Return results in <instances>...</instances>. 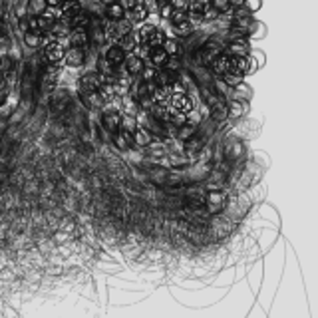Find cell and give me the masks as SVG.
Returning a JSON list of instances; mask_svg holds the SVG:
<instances>
[{
  "label": "cell",
  "instance_id": "6da1fadb",
  "mask_svg": "<svg viewBox=\"0 0 318 318\" xmlns=\"http://www.w3.org/2000/svg\"><path fill=\"white\" fill-rule=\"evenodd\" d=\"M64 58V46L62 42L58 40H52L44 46V60L50 64H60Z\"/></svg>",
  "mask_w": 318,
  "mask_h": 318
},
{
  "label": "cell",
  "instance_id": "7a4b0ae2",
  "mask_svg": "<svg viewBox=\"0 0 318 318\" xmlns=\"http://www.w3.org/2000/svg\"><path fill=\"white\" fill-rule=\"evenodd\" d=\"M92 24V16L86 12V10H78L76 14H72L68 18V26L72 30H88Z\"/></svg>",
  "mask_w": 318,
  "mask_h": 318
},
{
  "label": "cell",
  "instance_id": "3957f363",
  "mask_svg": "<svg viewBox=\"0 0 318 318\" xmlns=\"http://www.w3.org/2000/svg\"><path fill=\"white\" fill-rule=\"evenodd\" d=\"M62 60L66 62V66H70V68H80V66H84V60H86V56H84V48L70 46L68 50H64Z\"/></svg>",
  "mask_w": 318,
  "mask_h": 318
},
{
  "label": "cell",
  "instance_id": "277c9868",
  "mask_svg": "<svg viewBox=\"0 0 318 318\" xmlns=\"http://www.w3.org/2000/svg\"><path fill=\"white\" fill-rule=\"evenodd\" d=\"M169 101H171V105H173L175 110H179V112H183V114H187L189 110L195 108V105H193V99H191L185 92H171Z\"/></svg>",
  "mask_w": 318,
  "mask_h": 318
},
{
  "label": "cell",
  "instance_id": "5b68a950",
  "mask_svg": "<svg viewBox=\"0 0 318 318\" xmlns=\"http://www.w3.org/2000/svg\"><path fill=\"white\" fill-rule=\"evenodd\" d=\"M147 16H149V6H147L145 0H137V2L133 4V8L129 10V20H131V22L141 24V22L147 20Z\"/></svg>",
  "mask_w": 318,
  "mask_h": 318
},
{
  "label": "cell",
  "instance_id": "8992f818",
  "mask_svg": "<svg viewBox=\"0 0 318 318\" xmlns=\"http://www.w3.org/2000/svg\"><path fill=\"white\" fill-rule=\"evenodd\" d=\"M227 72H235V74H249L251 72V62L247 56H229V70Z\"/></svg>",
  "mask_w": 318,
  "mask_h": 318
},
{
  "label": "cell",
  "instance_id": "52a82bcc",
  "mask_svg": "<svg viewBox=\"0 0 318 318\" xmlns=\"http://www.w3.org/2000/svg\"><path fill=\"white\" fill-rule=\"evenodd\" d=\"M126 50L122 48V46H112V48H108V52H105V60L110 64H114L116 68L118 66H124V60H126Z\"/></svg>",
  "mask_w": 318,
  "mask_h": 318
},
{
  "label": "cell",
  "instance_id": "ba28073f",
  "mask_svg": "<svg viewBox=\"0 0 318 318\" xmlns=\"http://www.w3.org/2000/svg\"><path fill=\"white\" fill-rule=\"evenodd\" d=\"M105 18L108 20H122V18H126V8L120 4V0H116V2H112V4H105Z\"/></svg>",
  "mask_w": 318,
  "mask_h": 318
},
{
  "label": "cell",
  "instance_id": "9c48e42d",
  "mask_svg": "<svg viewBox=\"0 0 318 318\" xmlns=\"http://www.w3.org/2000/svg\"><path fill=\"white\" fill-rule=\"evenodd\" d=\"M124 66H126V72L129 76H137L141 72V68H143V58L135 56V54H129L124 60Z\"/></svg>",
  "mask_w": 318,
  "mask_h": 318
},
{
  "label": "cell",
  "instance_id": "30bf717a",
  "mask_svg": "<svg viewBox=\"0 0 318 318\" xmlns=\"http://www.w3.org/2000/svg\"><path fill=\"white\" fill-rule=\"evenodd\" d=\"M80 86H82L84 92H97V88L101 86V80H99L97 72H94V74H86V76L80 80Z\"/></svg>",
  "mask_w": 318,
  "mask_h": 318
},
{
  "label": "cell",
  "instance_id": "8fae6325",
  "mask_svg": "<svg viewBox=\"0 0 318 318\" xmlns=\"http://www.w3.org/2000/svg\"><path fill=\"white\" fill-rule=\"evenodd\" d=\"M101 122H103V127L110 129V131H118L120 129V122H122V116L118 112H103L101 116Z\"/></svg>",
  "mask_w": 318,
  "mask_h": 318
},
{
  "label": "cell",
  "instance_id": "7c38bea8",
  "mask_svg": "<svg viewBox=\"0 0 318 318\" xmlns=\"http://www.w3.org/2000/svg\"><path fill=\"white\" fill-rule=\"evenodd\" d=\"M177 80V74L173 72V70H169V68H157V74H155V84L157 86H171L173 82Z\"/></svg>",
  "mask_w": 318,
  "mask_h": 318
},
{
  "label": "cell",
  "instance_id": "4fadbf2b",
  "mask_svg": "<svg viewBox=\"0 0 318 318\" xmlns=\"http://www.w3.org/2000/svg\"><path fill=\"white\" fill-rule=\"evenodd\" d=\"M167 52L161 48V46H153L151 50H149V62L151 66H155V68H163L165 62H167Z\"/></svg>",
  "mask_w": 318,
  "mask_h": 318
},
{
  "label": "cell",
  "instance_id": "5bb4252c",
  "mask_svg": "<svg viewBox=\"0 0 318 318\" xmlns=\"http://www.w3.org/2000/svg\"><path fill=\"white\" fill-rule=\"evenodd\" d=\"M229 70V56L227 54H219L211 60V72L217 74V76H223L225 72Z\"/></svg>",
  "mask_w": 318,
  "mask_h": 318
},
{
  "label": "cell",
  "instance_id": "9a60e30c",
  "mask_svg": "<svg viewBox=\"0 0 318 318\" xmlns=\"http://www.w3.org/2000/svg\"><path fill=\"white\" fill-rule=\"evenodd\" d=\"M44 42V36L40 30H26L24 32V44L28 48H40Z\"/></svg>",
  "mask_w": 318,
  "mask_h": 318
},
{
  "label": "cell",
  "instance_id": "2e32d148",
  "mask_svg": "<svg viewBox=\"0 0 318 318\" xmlns=\"http://www.w3.org/2000/svg\"><path fill=\"white\" fill-rule=\"evenodd\" d=\"M169 95H171V86H157L149 97L153 99V103H167Z\"/></svg>",
  "mask_w": 318,
  "mask_h": 318
},
{
  "label": "cell",
  "instance_id": "e0dca14e",
  "mask_svg": "<svg viewBox=\"0 0 318 318\" xmlns=\"http://www.w3.org/2000/svg\"><path fill=\"white\" fill-rule=\"evenodd\" d=\"M131 137H133V143H137L139 147L151 145V133H149L147 129H135V131L131 133Z\"/></svg>",
  "mask_w": 318,
  "mask_h": 318
},
{
  "label": "cell",
  "instance_id": "ac0fdd59",
  "mask_svg": "<svg viewBox=\"0 0 318 318\" xmlns=\"http://www.w3.org/2000/svg\"><path fill=\"white\" fill-rule=\"evenodd\" d=\"M247 48H249V44L241 38H237V40H233L231 44H229V54L231 56H247Z\"/></svg>",
  "mask_w": 318,
  "mask_h": 318
},
{
  "label": "cell",
  "instance_id": "d6986e66",
  "mask_svg": "<svg viewBox=\"0 0 318 318\" xmlns=\"http://www.w3.org/2000/svg\"><path fill=\"white\" fill-rule=\"evenodd\" d=\"M70 40H72V46H76V48H86L88 42H90V36H88L86 30H74L72 36H70Z\"/></svg>",
  "mask_w": 318,
  "mask_h": 318
},
{
  "label": "cell",
  "instance_id": "ffe728a7",
  "mask_svg": "<svg viewBox=\"0 0 318 318\" xmlns=\"http://www.w3.org/2000/svg\"><path fill=\"white\" fill-rule=\"evenodd\" d=\"M46 8H48L46 0H28V4H26V12H28V16H40Z\"/></svg>",
  "mask_w": 318,
  "mask_h": 318
},
{
  "label": "cell",
  "instance_id": "44dd1931",
  "mask_svg": "<svg viewBox=\"0 0 318 318\" xmlns=\"http://www.w3.org/2000/svg\"><path fill=\"white\" fill-rule=\"evenodd\" d=\"M131 141H133V137H131V131H126V129H122L120 133H116V145H118V149L126 151L127 147L131 145Z\"/></svg>",
  "mask_w": 318,
  "mask_h": 318
},
{
  "label": "cell",
  "instance_id": "7402d4cb",
  "mask_svg": "<svg viewBox=\"0 0 318 318\" xmlns=\"http://www.w3.org/2000/svg\"><path fill=\"white\" fill-rule=\"evenodd\" d=\"M116 94H118V90H116L114 84H101V86L97 88V95L101 97V101H110V99H114Z\"/></svg>",
  "mask_w": 318,
  "mask_h": 318
},
{
  "label": "cell",
  "instance_id": "603a6c76",
  "mask_svg": "<svg viewBox=\"0 0 318 318\" xmlns=\"http://www.w3.org/2000/svg\"><path fill=\"white\" fill-rule=\"evenodd\" d=\"M167 36H165V32L161 30V28H153V30L149 32V36H147V46H161L163 44V40H165Z\"/></svg>",
  "mask_w": 318,
  "mask_h": 318
},
{
  "label": "cell",
  "instance_id": "cb8c5ba5",
  "mask_svg": "<svg viewBox=\"0 0 318 318\" xmlns=\"http://www.w3.org/2000/svg\"><path fill=\"white\" fill-rule=\"evenodd\" d=\"M243 74H235V72H225L223 74V82L227 84V86H231V88H237V86H241L243 84Z\"/></svg>",
  "mask_w": 318,
  "mask_h": 318
},
{
  "label": "cell",
  "instance_id": "d4e9b609",
  "mask_svg": "<svg viewBox=\"0 0 318 318\" xmlns=\"http://www.w3.org/2000/svg\"><path fill=\"white\" fill-rule=\"evenodd\" d=\"M161 48L167 52V56H179V44L173 40V38H165Z\"/></svg>",
  "mask_w": 318,
  "mask_h": 318
},
{
  "label": "cell",
  "instance_id": "484cf974",
  "mask_svg": "<svg viewBox=\"0 0 318 318\" xmlns=\"http://www.w3.org/2000/svg\"><path fill=\"white\" fill-rule=\"evenodd\" d=\"M155 26H151V24H147V22H141L139 24V28H137V42L139 44H147V36H149V32L153 30Z\"/></svg>",
  "mask_w": 318,
  "mask_h": 318
},
{
  "label": "cell",
  "instance_id": "4316f807",
  "mask_svg": "<svg viewBox=\"0 0 318 318\" xmlns=\"http://www.w3.org/2000/svg\"><path fill=\"white\" fill-rule=\"evenodd\" d=\"M120 127L126 129V131H135L137 129V120L133 118V114H127V116H122V122H120Z\"/></svg>",
  "mask_w": 318,
  "mask_h": 318
},
{
  "label": "cell",
  "instance_id": "83f0119b",
  "mask_svg": "<svg viewBox=\"0 0 318 318\" xmlns=\"http://www.w3.org/2000/svg\"><path fill=\"white\" fill-rule=\"evenodd\" d=\"M151 114H153L155 120H161V122H167V118H169L165 103H153V105H151Z\"/></svg>",
  "mask_w": 318,
  "mask_h": 318
},
{
  "label": "cell",
  "instance_id": "f1b7e54d",
  "mask_svg": "<svg viewBox=\"0 0 318 318\" xmlns=\"http://www.w3.org/2000/svg\"><path fill=\"white\" fill-rule=\"evenodd\" d=\"M173 30H175L177 36H189L191 32H193V24H191L189 20H183L179 24H173Z\"/></svg>",
  "mask_w": 318,
  "mask_h": 318
},
{
  "label": "cell",
  "instance_id": "f546056e",
  "mask_svg": "<svg viewBox=\"0 0 318 318\" xmlns=\"http://www.w3.org/2000/svg\"><path fill=\"white\" fill-rule=\"evenodd\" d=\"M169 20H171V24H179V22L187 20V10H183V8H173Z\"/></svg>",
  "mask_w": 318,
  "mask_h": 318
},
{
  "label": "cell",
  "instance_id": "4dcf8cb0",
  "mask_svg": "<svg viewBox=\"0 0 318 318\" xmlns=\"http://www.w3.org/2000/svg\"><path fill=\"white\" fill-rule=\"evenodd\" d=\"M139 74H141V78H143V82H147V80H155V74H157V68H155V66H143Z\"/></svg>",
  "mask_w": 318,
  "mask_h": 318
},
{
  "label": "cell",
  "instance_id": "1f68e13d",
  "mask_svg": "<svg viewBox=\"0 0 318 318\" xmlns=\"http://www.w3.org/2000/svg\"><path fill=\"white\" fill-rule=\"evenodd\" d=\"M223 199H225V193H223V191H211V193L207 195L209 205H219V203H223Z\"/></svg>",
  "mask_w": 318,
  "mask_h": 318
},
{
  "label": "cell",
  "instance_id": "d6a6232c",
  "mask_svg": "<svg viewBox=\"0 0 318 318\" xmlns=\"http://www.w3.org/2000/svg\"><path fill=\"white\" fill-rule=\"evenodd\" d=\"M211 2V6L221 14V12H227L229 8H231V2L229 0H209Z\"/></svg>",
  "mask_w": 318,
  "mask_h": 318
},
{
  "label": "cell",
  "instance_id": "836d02e7",
  "mask_svg": "<svg viewBox=\"0 0 318 318\" xmlns=\"http://www.w3.org/2000/svg\"><path fill=\"white\" fill-rule=\"evenodd\" d=\"M201 14H203V22H211V20H215V18L219 16V12H217V10H215L211 4H209V6H207L203 12H201Z\"/></svg>",
  "mask_w": 318,
  "mask_h": 318
},
{
  "label": "cell",
  "instance_id": "e575fe53",
  "mask_svg": "<svg viewBox=\"0 0 318 318\" xmlns=\"http://www.w3.org/2000/svg\"><path fill=\"white\" fill-rule=\"evenodd\" d=\"M243 6L249 10V12H254L260 8V0H243Z\"/></svg>",
  "mask_w": 318,
  "mask_h": 318
},
{
  "label": "cell",
  "instance_id": "d590c367",
  "mask_svg": "<svg viewBox=\"0 0 318 318\" xmlns=\"http://www.w3.org/2000/svg\"><path fill=\"white\" fill-rule=\"evenodd\" d=\"M159 12H161V18L169 20V16H171V12H173V6H171V2H169V4H163V6H159Z\"/></svg>",
  "mask_w": 318,
  "mask_h": 318
},
{
  "label": "cell",
  "instance_id": "8d00e7d4",
  "mask_svg": "<svg viewBox=\"0 0 318 318\" xmlns=\"http://www.w3.org/2000/svg\"><path fill=\"white\" fill-rule=\"evenodd\" d=\"M135 2H137V0H120V4H122V6L126 8V10H131Z\"/></svg>",
  "mask_w": 318,
  "mask_h": 318
},
{
  "label": "cell",
  "instance_id": "74e56055",
  "mask_svg": "<svg viewBox=\"0 0 318 318\" xmlns=\"http://www.w3.org/2000/svg\"><path fill=\"white\" fill-rule=\"evenodd\" d=\"M241 110H243V108H241V105H239V103H235V105H233V108H231V114H233V116H235V118H237V116H241V114H243V112H241Z\"/></svg>",
  "mask_w": 318,
  "mask_h": 318
},
{
  "label": "cell",
  "instance_id": "f35d334b",
  "mask_svg": "<svg viewBox=\"0 0 318 318\" xmlns=\"http://www.w3.org/2000/svg\"><path fill=\"white\" fill-rule=\"evenodd\" d=\"M62 2H64V0H46V4H48L50 8H58Z\"/></svg>",
  "mask_w": 318,
  "mask_h": 318
},
{
  "label": "cell",
  "instance_id": "ab89813d",
  "mask_svg": "<svg viewBox=\"0 0 318 318\" xmlns=\"http://www.w3.org/2000/svg\"><path fill=\"white\" fill-rule=\"evenodd\" d=\"M20 30L22 32L28 30V22H26V18H22V20H20Z\"/></svg>",
  "mask_w": 318,
  "mask_h": 318
},
{
  "label": "cell",
  "instance_id": "60d3db41",
  "mask_svg": "<svg viewBox=\"0 0 318 318\" xmlns=\"http://www.w3.org/2000/svg\"><path fill=\"white\" fill-rule=\"evenodd\" d=\"M231 6H243V0H229Z\"/></svg>",
  "mask_w": 318,
  "mask_h": 318
},
{
  "label": "cell",
  "instance_id": "b9f144b4",
  "mask_svg": "<svg viewBox=\"0 0 318 318\" xmlns=\"http://www.w3.org/2000/svg\"><path fill=\"white\" fill-rule=\"evenodd\" d=\"M101 4H112V2H116V0H99Z\"/></svg>",
  "mask_w": 318,
  "mask_h": 318
}]
</instances>
